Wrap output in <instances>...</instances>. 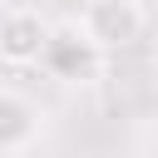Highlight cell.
<instances>
[{
  "instance_id": "1",
  "label": "cell",
  "mask_w": 158,
  "mask_h": 158,
  "mask_svg": "<svg viewBox=\"0 0 158 158\" xmlns=\"http://www.w3.org/2000/svg\"><path fill=\"white\" fill-rule=\"evenodd\" d=\"M104 49L79 30V20H59V25H49V35H44V49H40V69L49 74V79H59V84H94L99 74H104Z\"/></svg>"
},
{
  "instance_id": "2",
  "label": "cell",
  "mask_w": 158,
  "mask_h": 158,
  "mask_svg": "<svg viewBox=\"0 0 158 158\" xmlns=\"http://www.w3.org/2000/svg\"><path fill=\"white\" fill-rule=\"evenodd\" d=\"M143 25H148V15H143L138 0H89V5L79 10V30H84L104 54L138 44V40H143Z\"/></svg>"
},
{
  "instance_id": "3",
  "label": "cell",
  "mask_w": 158,
  "mask_h": 158,
  "mask_svg": "<svg viewBox=\"0 0 158 158\" xmlns=\"http://www.w3.org/2000/svg\"><path fill=\"white\" fill-rule=\"evenodd\" d=\"M44 35H49V20L35 5H10L0 15V59L15 64V69L35 64L40 49H44Z\"/></svg>"
},
{
  "instance_id": "4",
  "label": "cell",
  "mask_w": 158,
  "mask_h": 158,
  "mask_svg": "<svg viewBox=\"0 0 158 158\" xmlns=\"http://www.w3.org/2000/svg\"><path fill=\"white\" fill-rule=\"evenodd\" d=\"M44 133V109L25 99L20 89H0V158H20L40 143Z\"/></svg>"
}]
</instances>
